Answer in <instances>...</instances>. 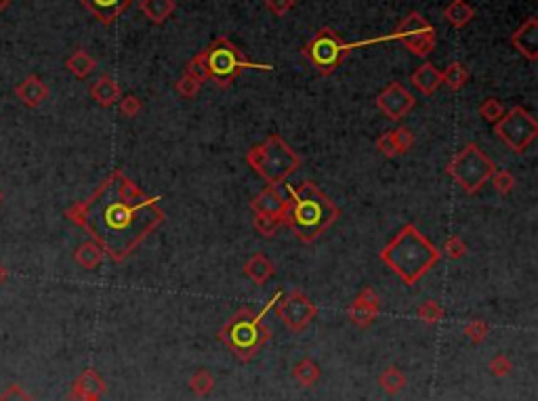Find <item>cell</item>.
<instances>
[{"mask_svg":"<svg viewBox=\"0 0 538 401\" xmlns=\"http://www.w3.org/2000/svg\"><path fill=\"white\" fill-rule=\"evenodd\" d=\"M66 68H68V72L72 73L74 78L84 80V78H88L91 73L95 72L97 61H95L84 49H76V51L66 59Z\"/></svg>","mask_w":538,"mask_h":401,"instance_id":"cb8c5ba5","label":"cell"},{"mask_svg":"<svg viewBox=\"0 0 538 401\" xmlns=\"http://www.w3.org/2000/svg\"><path fill=\"white\" fill-rule=\"evenodd\" d=\"M406 382H408V378L397 365L385 367L381 376H379V387L383 389V393H387V395H397L400 391H404Z\"/></svg>","mask_w":538,"mask_h":401,"instance_id":"4316f807","label":"cell"},{"mask_svg":"<svg viewBox=\"0 0 538 401\" xmlns=\"http://www.w3.org/2000/svg\"><path fill=\"white\" fill-rule=\"evenodd\" d=\"M475 17V9L467 2V0H452L446 9H444V19L448 26L461 30L467 24H471V19Z\"/></svg>","mask_w":538,"mask_h":401,"instance_id":"603a6c76","label":"cell"},{"mask_svg":"<svg viewBox=\"0 0 538 401\" xmlns=\"http://www.w3.org/2000/svg\"><path fill=\"white\" fill-rule=\"evenodd\" d=\"M502 113H504V108H502V103H500L497 97H488L479 106V116L486 122H499L500 118H502Z\"/></svg>","mask_w":538,"mask_h":401,"instance_id":"d6a6232c","label":"cell"},{"mask_svg":"<svg viewBox=\"0 0 538 401\" xmlns=\"http://www.w3.org/2000/svg\"><path fill=\"white\" fill-rule=\"evenodd\" d=\"M497 164L479 149L477 143H467L446 166V175L461 187L467 196H475L490 177L494 175Z\"/></svg>","mask_w":538,"mask_h":401,"instance_id":"52a82bcc","label":"cell"},{"mask_svg":"<svg viewBox=\"0 0 538 401\" xmlns=\"http://www.w3.org/2000/svg\"><path fill=\"white\" fill-rule=\"evenodd\" d=\"M15 97L26 106V108H40L49 99V86L40 80L36 73H30L15 86Z\"/></svg>","mask_w":538,"mask_h":401,"instance_id":"e0dca14e","label":"cell"},{"mask_svg":"<svg viewBox=\"0 0 538 401\" xmlns=\"http://www.w3.org/2000/svg\"><path fill=\"white\" fill-rule=\"evenodd\" d=\"M190 389L196 397H208L215 389V376L210 374V370L206 367H200L196 370L192 376H190Z\"/></svg>","mask_w":538,"mask_h":401,"instance_id":"83f0119b","label":"cell"},{"mask_svg":"<svg viewBox=\"0 0 538 401\" xmlns=\"http://www.w3.org/2000/svg\"><path fill=\"white\" fill-rule=\"evenodd\" d=\"M410 82H412V86H415L421 95L429 97V95H433V93L442 86V72H440L433 64L425 61V64H421L415 72L410 73Z\"/></svg>","mask_w":538,"mask_h":401,"instance_id":"ffe728a7","label":"cell"},{"mask_svg":"<svg viewBox=\"0 0 538 401\" xmlns=\"http://www.w3.org/2000/svg\"><path fill=\"white\" fill-rule=\"evenodd\" d=\"M465 336L473 342V345H482L486 338H488V334H490V326L484 322V320H471V322H467L465 324Z\"/></svg>","mask_w":538,"mask_h":401,"instance_id":"4dcf8cb0","label":"cell"},{"mask_svg":"<svg viewBox=\"0 0 538 401\" xmlns=\"http://www.w3.org/2000/svg\"><path fill=\"white\" fill-rule=\"evenodd\" d=\"M9 2H11V0H0V13H2V9H4V6H6Z\"/></svg>","mask_w":538,"mask_h":401,"instance_id":"bcb514c9","label":"cell"},{"mask_svg":"<svg viewBox=\"0 0 538 401\" xmlns=\"http://www.w3.org/2000/svg\"><path fill=\"white\" fill-rule=\"evenodd\" d=\"M469 82V72H467V68L462 66L461 61H455V64H450L444 72H442V84H446L450 91H461L462 86Z\"/></svg>","mask_w":538,"mask_h":401,"instance_id":"f1b7e54d","label":"cell"},{"mask_svg":"<svg viewBox=\"0 0 538 401\" xmlns=\"http://www.w3.org/2000/svg\"><path fill=\"white\" fill-rule=\"evenodd\" d=\"M273 273H275L273 263L265 255H261V253L253 255L244 263V275L253 284H257V286H265L269 280L273 278Z\"/></svg>","mask_w":538,"mask_h":401,"instance_id":"44dd1931","label":"cell"},{"mask_svg":"<svg viewBox=\"0 0 538 401\" xmlns=\"http://www.w3.org/2000/svg\"><path fill=\"white\" fill-rule=\"evenodd\" d=\"M68 401H74V400H70V397H68Z\"/></svg>","mask_w":538,"mask_h":401,"instance_id":"c3c4849f","label":"cell"},{"mask_svg":"<svg viewBox=\"0 0 538 401\" xmlns=\"http://www.w3.org/2000/svg\"><path fill=\"white\" fill-rule=\"evenodd\" d=\"M494 133L511 151L524 153L537 141L538 122L526 108L515 106L507 113H502L499 122H494Z\"/></svg>","mask_w":538,"mask_h":401,"instance_id":"9c48e42d","label":"cell"},{"mask_svg":"<svg viewBox=\"0 0 538 401\" xmlns=\"http://www.w3.org/2000/svg\"><path fill=\"white\" fill-rule=\"evenodd\" d=\"M339 217V206L313 181L286 187L284 223L290 227L299 242L313 244L324 231H328L337 223Z\"/></svg>","mask_w":538,"mask_h":401,"instance_id":"7a4b0ae2","label":"cell"},{"mask_svg":"<svg viewBox=\"0 0 538 401\" xmlns=\"http://www.w3.org/2000/svg\"><path fill=\"white\" fill-rule=\"evenodd\" d=\"M141 13L148 17V21H152L154 26H162L177 9L175 0H141L139 2Z\"/></svg>","mask_w":538,"mask_h":401,"instance_id":"7402d4cb","label":"cell"},{"mask_svg":"<svg viewBox=\"0 0 538 401\" xmlns=\"http://www.w3.org/2000/svg\"><path fill=\"white\" fill-rule=\"evenodd\" d=\"M0 401H36L24 387H19L17 382H11L4 387V391L0 393Z\"/></svg>","mask_w":538,"mask_h":401,"instance_id":"ab89813d","label":"cell"},{"mask_svg":"<svg viewBox=\"0 0 538 401\" xmlns=\"http://www.w3.org/2000/svg\"><path fill=\"white\" fill-rule=\"evenodd\" d=\"M275 315L290 332H303L315 320L318 307L305 292L295 288L275 300Z\"/></svg>","mask_w":538,"mask_h":401,"instance_id":"8fae6325","label":"cell"},{"mask_svg":"<svg viewBox=\"0 0 538 401\" xmlns=\"http://www.w3.org/2000/svg\"><path fill=\"white\" fill-rule=\"evenodd\" d=\"M379 258L406 286H415L440 263L442 253L417 229V225L408 223L379 253Z\"/></svg>","mask_w":538,"mask_h":401,"instance_id":"3957f363","label":"cell"},{"mask_svg":"<svg viewBox=\"0 0 538 401\" xmlns=\"http://www.w3.org/2000/svg\"><path fill=\"white\" fill-rule=\"evenodd\" d=\"M320 376H322V370L311 357H303L293 367V378L297 380L299 387H305V389H311L320 380Z\"/></svg>","mask_w":538,"mask_h":401,"instance_id":"484cf974","label":"cell"},{"mask_svg":"<svg viewBox=\"0 0 538 401\" xmlns=\"http://www.w3.org/2000/svg\"><path fill=\"white\" fill-rule=\"evenodd\" d=\"M160 196H148L124 171L116 168L86 200L72 204L66 219L82 227L106 256L122 263L164 223Z\"/></svg>","mask_w":538,"mask_h":401,"instance_id":"6da1fadb","label":"cell"},{"mask_svg":"<svg viewBox=\"0 0 538 401\" xmlns=\"http://www.w3.org/2000/svg\"><path fill=\"white\" fill-rule=\"evenodd\" d=\"M0 204H2V191H0Z\"/></svg>","mask_w":538,"mask_h":401,"instance_id":"7dc6e473","label":"cell"},{"mask_svg":"<svg viewBox=\"0 0 538 401\" xmlns=\"http://www.w3.org/2000/svg\"><path fill=\"white\" fill-rule=\"evenodd\" d=\"M186 73H190V76L196 78L198 82H206V80H208V78H206V70H204V66H202V59H200V53H196L192 59L188 61Z\"/></svg>","mask_w":538,"mask_h":401,"instance_id":"60d3db41","label":"cell"},{"mask_svg":"<svg viewBox=\"0 0 538 401\" xmlns=\"http://www.w3.org/2000/svg\"><path fill=\"white\" fill-rule=\"evenodd\" d=\"M511 370H513V362H511L504 353L494 355V357L490 360V364H488V372H490L494 378H504L507 374H511Z\"/></svg>","mask_w":538,"mask_h":401,"instance_id":"f35d334b","label":"cell"},{"mask_svg":"<svg viewBox=\"0 0 538 401\" xmlns=\"http://www.w3.org/2000/svg\"><path fill=\"white\" fill-rule=\"evenodd\" d=\"M250 210H253V215L275 217V219L284 220V215H286V198L280 193L278 187L268 185L263 191H259L250 200Z\"/></svg>","mask_w":538,"mask_h":401,"instance_id":"5bb4252c","label":"cell"},{"mask_svg":"<svg viewBox=\"0 0 538 401\" xmlns=\"http://www.w3.org/2000/svg\"><path fill=\"white\" fill-rule=\"evenodd\" d=\"M490 181L494 185V189L499 191L500 196H509L513 189H515V177L511 171H504V168H497L494 175L490 177Z\"/></svg>","mask_w":538,"mask_h":401,"instance_id":"1f68e13d","label":"cell"},{"mask_svg":"<svg viewBox=\"0 0 538 401\" xmlns=\"http://www.w3.org/2000/svg\"><path fill=\"white\" fill-rule=\"evenodd\" d=\"M80 401H101V397H97V395H88V397H82Z\"/></svg>","mask_w":538,"mask_h":401,"instance_id":"f6af8a7d","label":"cell"},{"mask_svg":"<svg viewBox=\"0 0 538 401\" xmlns=\"http://www.w3.org/2000/svg\"><path fill=\"white\" fill-rule=\"evenodd\" d=\"M99 24L112 26L135 0H78Z\"/></svg>","mask_w":538,"mask_h":401,"instance_id":"2e32d148","label":"cell"},{"mask_svg":"<svg viewBox=\"0 0 538 401\" xmlns=\"http://www.w3.org/2000/svg\"><path fill=\"white\" fill-rule=\"evenodd\" d=\"M103 258H106V253H103L101 246H99L97 242H93V240L80 244L76 248V253H74V260H76L82 269H88V271H91V269H97V267L103 263Z\"/></svg>","mask_w":538,"mask_h":401,"instance_id":"d4e9b609","label":"cell"},{"mask_svg":"<svg viewBox=\"0 0 538 401\" xmlns=\"http://www.w3.org/2000/svg\"><path fill=\"white\" fill-rule=\"evenodd\" d=\"M444 315H446L444 307H442L440 303H435V300H425L423 305L419 307V311H417V318H419L423 324H427V326L440 324V322L444 320Z\"/></svg>","mask_w":538,"mask_h":401,"instance_id":"f546056e","label":"cell"},{"mask_svg":"<svg viewBox=\"0 0 538 401\" xmlns=\"http://www.w3.org/2000/svg\"><path fill=\"white\" fill-rule=\"evenodd\" d=\"M284 225L282 219L275 217H263V215H255V229L263 235V238H273L278 233V229Z\"/></svg>","mask_w":538,"mask_h":401,"instance_id":"e575fe53","label":"cell"},{"mask_svg":"<svg viewBox=\"0 0 538 401\" xmlns=\"http://www.w3.org/2000/svg\"><path fill=\"white\" fill-rule=\"evenodd\" d=\"M513 49L526 57L528 61H538V19L528 17L513 34H511Z\"/></svg>","mask_w":538,"mask_h":401,"instance_id":"9a60e30c","label":"cell"},{"mask_svg":"<svg viewBox=\"0 0 538 401\" xmlns=\"http://www.w3.org/2000/svg\"><path fill=\"white\" fill-rule=\"evenodd\" d=\"M391 137H393V143L397 147V153H400V156L406 153L410 147L415 146V135H412V131L406 128V126L393 128V131H391Z\"/></svg>","mask_w":538,"mask_h":401,"instance_id":"d590c367","label":"cell"},{"mask_svg":"<svg viewBox=\"0 0 538 401\" xmlns=\"http://www.w3.org/2000/svg\"><path fill=\"white\" fill-rule=\"evenodd\" d=\"M389 40L402 42L415 57H429L435 49V30L419 11H410Z\"/></svg>","mask_w":538,"mask_h":401,"instance_id":"30bf717a","label":"cell"},{"mask_svg":"<svg viewBox=\"0 0 538 401\" xmlns=\"http://www.w3.org/2000/svg\"><path fill=\"white\" fill-rule=\"evenodd\" d=\"M200 59L206 70V78L213 80L221 88H228L231 82L246 70H261V72L271 70V66L250 61L230 38L225 36L215 38L204 51H200Z\"/></svg>","mask_w":538,"mask_h":401,"instance_id":"8992f818","label":"cell"},{"mask_svg":"<svg viewBox=\"0 0 538 401\" xmlns=\"http://www.w3.org/2000/svg\"><path fill=\"white\" fill-rule=\"evenodd\" d=\"M6 280H9V269H6V267H4V265L0 263V286H2V284H4Z\"/></svg>","mask_w":538,"mask_h":401,"instance_id":"ee69618b","label":"cell"},{"mask_svg":"<svg viewBox=\"0 0 538 401\" xmlns=\"http://www.w3.org/2000/svg\"><path fill=\"white\" fill-rule=\"evenodd\" d=\"M377 149L383 153L385 158H395V156H400V153H397V147H395V143H393L391 131H387V133H383V135L379 137V141H377Z\"/></svg>","mask_w":538,"mask_h":401,"instance_id":"b9f144b4","label":"cell"},{"mask_svg":"<svg viewBox=\"0 0 538 401\" xmlns=\"http://www.w3.org/2000/svg\"><path fill=\"white\" fill-rule=\"evenodd\" d=\"M353 49H355V44H349L337 30L324 26L301 49V55L308 59L311 68L320 76H330L341 68V64L345 61L347 55Z\"/></svg>","mask_w":538,"mask_h":401,"instance_id":"ba28073f","label":"cell"},{"mask_svg":"<svg viewBox=\"0 0 538 401\" xmlns=\"http://www.w3.org/2000/svg\"><path fill=\"white\" fill-rule=\"evenodd\" d=\"M108 391V387H106V380L93 370V367H88V370H84L80 376H78L76 380H74V385H72V391H70V400L80 401L82 397H88V395H97V397H101L103 393Z\"/></svg>","mask_w":538,"mask_h":401,"instance_id":"ac0fdd59","label":"cell"},{"mask_svg":"<svg viewBox=\"0 0 538 401\" xmlns=\"http://www.w3.org/2000/svg\"><path fill=\"white\" fill-rule=\"evenodd\" d=\"M246 164L261 177L268 185H282L293 177L301 166V156L288 146L280 135H269L259 146L246 151Z\"/></svg>","mask_w":538,"mask_h":401,"instance_id":"5b68a950","label":"cell"},{"mask_svg":"<svg viewBox=\"0 0 538 401\" xmlns=\"http://www.w3.org/2000/svg\"><path fill=\"white\" fill-rule=\"evenodd\" d=\"M93 101H97V106L101 108H112L120 101L122 97V91H120V84L116 82L114 78L110 73H103L101 78H97L91 88H88Z\"/></svg>","mask_w":538,"mask_h":401,"instance_id":"d6986e66","label":"cell"},{"mask_svg":"<svg viewBox=\"0 0 538 401\" xmlns=\"http://www.w3.org/2000/svg\"><path fill=\"white\" fill-rule=\"evenodd\" d=\"M265 4L275 17H284L288 11H293L295 0H265Z\"/></svg>","mask_w":538,"mask_h":401,"instance_id":"7bdbcfd3","label":"cell"},{"mask_svg":"<svg viewBox=\"0 0 538 401\" xmlns=\"http://www.w3.org/2000/svg\"><path fill=\"white\" fill-rule=\"evenodd\" d=\"M440 253H444L450 260H461L462 256L467 255V244L462 242V238H459V235H450L444 242V246H442Z\"/></svg>","mask_w":538,"mask_h":401,"instance_id":"8d00e7d4","label":"cell"},{"mask_svg":"<svg viewBox=\"0 0 538 401\" xmlns=\"http://www.w3.org/2000/svg\"><path fill=\"white\" fill-rule=\"evenodd\" d=\"M280 296H282V290L275 292L259 313H255L248 307L238 309L223 324V328L217 332V340H221L230 349L235 360L246 364L255 360L257 353L265 347V342L271 338V328L265 324V313Z\"/></svg>","mask_w":538,"mask_h":401,"instance_id":"277c9868","label":"cell"},{"mask_svg":"<svg viewBox=\"0 0 538 401\" xmlns=\"http://www.w3.org/2000/svg\"><path fill=\"white\" fill-rule=\"evenodd\" d=\"M415 106H417V99L397 80L389 82L377 97V108L393 122H400L402 118H406L410 111L415 110Z\"/></svg>","mask_w":538,"mask_h":401,"instance_id":"7c38bea8","label":"cell"},{"mask_svg":"<svg viewBox=\"0 0 538 401\" xmlns=\"http://www.w3.org/2000/svg\"><path fill=\"white\" fill-rule=\"evenodd\" d=\"M381 313V298L375 288L366 286L355 294V298L351 300L349 309H347V318L355 328H368L375 324V320Z\"/></svg>","mask_w":538,"mask_h":401,"instance_id":"4fadbf2b","label":"cell"},{"mask_svg":"<svg viewBox=\"0 0 538 401\" xmlns=\"http://www.w3.org/2000/svg\"><path fill=\"white\" fill-rule=\"evenodd\" d=\"M202 82H198L196 78H192L190 73H183L177 82H175V91L179 93V97L183 99H193L200 91Z\"/></svg>","mask_w":538,"mask_h":401,"instance_id":"836d02e7","label":"cell"},{"mask_svg":"<svg viewBox=\"0 0 538 401\" xmlns=\"http://www.w3.org/2000/svg\"><path fill=\"white\" fill-rule=\"evenodd\" d=\"M118 110L124 118H137L143 110V101L139 97H135V95H126V97H120Z\"/></svg>","mask_w":538,"mask_h":401,"instance_id":"74e56055","label":"cell"}]
</instances>
